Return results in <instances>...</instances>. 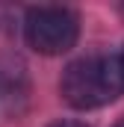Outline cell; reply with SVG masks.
Listing matches in <instances>:
<instances>
[{
	"label": "cell",
	"mask_w": 124,
	"mask_h": 127,
	"mask_svg": "<svg viewBox=\"0 0 124 127\" xmlns=\"http://www.w3.org/2000/svg\"><path fill=\"white\" fill-rule=\"evenodd\" d=\"M124 89V74L121 59L106 56V53H92L77 62H71L62 74L59 92L65 103L74 109H97L121 95Z\"/></svg>",
	"instance_id": "1"
},
{
	"label": "cell",
	"mask_w": 124,
	"mask_h": 127,
	"mask_svg": "<svg viewBox=\"0 0 124 127\" xmlns=\"http://www.w3.org/2000/svg\"><path fill=\"white\" fill-rule=\"evenodd\" d=\"M24 35L35 53L44 56H59L77 44L80 35V21L71 9L65 6H38L27 12L24 21Z\"/></svg>",
	"instance_id": "2"
},
{
	"label": "cell",
	"mask_w": 124,
	"mask_h": 127,
	"mask_svg": "<svg viewBox=\"0 0 124 127\" xmlns=\"http://www.w3.org/2000/svg\"><path fill=\"white\" fill-rule=\"evenodd\" d=\"M50 127H86L83 121H56V124H50Z\"/></svg>",
	"instance_id": "3"
},
{
	"label": "cell",
	"mask_w": 124,
	"mask_h": 127,
	"mask_svg": "<svg viewBox=\"0 0 124 127\" xmlns=\"http://www.w3.org/2000/svg\"><path fill=\"white\" fill-rule=\"evenodd\" d=\"M118 59H121V74H124V53H121V56H118Z\"/></svg>",
	"instance_id": "4"
},
{
	"label": "cell",
	"mask_w": 124,
	"mask_h": 127,
	"mask_svg": "<svg viewBox=\"0 0 124 127\" xmlns=\"http://www.w3.org/2000/svg\"><path fill=\"white\" fill-rule=\"evenodd\" d=\"M115 127H124V118H121V121H118V124H115Z\"/></svg>",
	"instance_id": "5"
}]
</instances>
